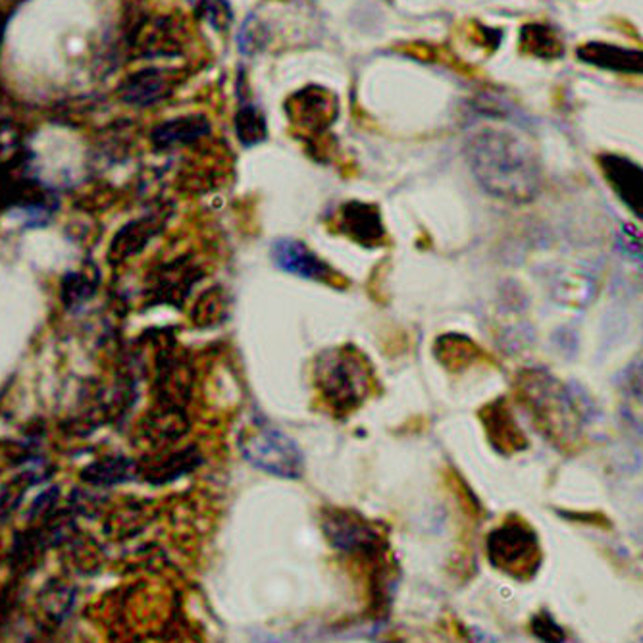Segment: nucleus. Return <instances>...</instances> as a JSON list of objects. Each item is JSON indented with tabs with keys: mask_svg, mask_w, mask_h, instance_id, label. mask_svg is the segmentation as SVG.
<instances>
[{
	"mask_svg": "<svg viewBox=\"0 0 643 643\" xmlns=\"http://www.w3.org/2000/svg\"><path fill=\"white\" fill-rule=\"evenodd\" d=\"M531 634L543 643H564L566 634L563 628L557 624V620L549 612H538L534 615L530 622Z\"/></svg>",
	"mask_w": 643,
	"mask_h": 643,
	"instance_id": "nucleus-25",
	"label": "nucleus"
},
{
	"mask_svg": "<svg viewBox=\"0 0 643 643\" xmlns=\"http://www.w3.org/2000/svg\"><path fill=\"white\" fill-rule=\"evenodd\" d=\"M201 278V268L194 260L187 257L169 260L149 276L147 297L153 305H184Z\"/></svg>",
	"mask_w": 643,
	"mask_h": 643,
	"instance_id": "nucleus-7",
	"label": "nucleus"
},
{
	"mask_svg": "<svg viewBox=\"0 0 643 643\" xmlns=\"http://www.w3.org/2000/svg\"><path fill=\"white\" fill-rule=\"evenodd\" d=\"M253 643H290V642H285V640H283V638H280V635L260 634V635H258L257 640H255V642H253Z\"/></svg>",
	"mask_w": 643,
	"mask_h": 643,
	"instance_id": "nucleus-27",
	"label": "nucleus"
},
{
	"mask_svg": "<svg viewBox=\"0 0 643 643\" xmlns=\"http://www.w3.org/2000/svg\"><path fill=\"white\" fill-rule=\"evenodd\" d=\"M338 227L362 247H379L386 242V225L371 202L349 201L338 212Z\"/></svg>",
	"mask_w": 643,
	"mask_h": 643,
	"instance_id": "nucleus-11",
	"label": "nucleus"
},
{
	"mask_svg": "<svg viewBox=\"0 0 643 643\" xmlns=\"http://www.w3.org/2000/svg\"><path fill=\"white\" fill-rule=\"evenodd\" d=\"M98 278L89 272H70L62 278L60 285V297L66 308H80L85 305L89 299L97 291Z\"/></svg>",
	"mask_w": 643,
	"mask_h": 643,
	"instance_id": "nucleus-20",
	"label": "nucleus"
},
{
	"mask_svg": "<svg viewBox=\"0 0 643 643\" xmlns=\"http://www.w3.org/2000/svg\"><path fill=\"white\" fill-rule=\"evenodd\" d=\"M162 227H164V218L154 212H147L143 217L121 225L110 243L108 260L113 265H121V262H128L129 258L141 255L147 249V245L161 234Z\"/></svg>",
	"mask_w": 643,
	"mask_h": 643,
	"instance_id": "nucleus-12",
	"label": "nucleus"
},
{
	"mask_svg": "<svg viewBox=\"0 0 643 643\" xmlns=\"http://www.w3.org/2000/svg\"><path fill=\"white\" fill-rule=\"evenodd\" d=\"M137 476H139V467L133 460L121 455L98 458L81 470V480L93 488H113V486L131 482Z\"/></svg>",
	"mask_w": 643,
	"mask_h": 643,
	"instance_id": "nucleus-18",
	"label": "nucleus"
},
{
	"mask_svg": "<svg viewBox=\"0 0 643 643\" xmlns=\"http://www.w3.org/2000/svg\"><path fill=\"white\" fill-rule=\"evenodd\" d=\"M576 55L582 62L607 72L643 75V50L627 49L611 43H586Z\"/></svg>",
	"mask_w": 643,
	"mask_h": 643,
	"instance_id": "nucleus-14",
	"label": "nucleus"
},
{
	"mask_svg": "<svg viewBox=\"0 0 643 643\" xmlns=\"http://www.w3.org/2000/svg\"><path fill=\"white\" fill-rule=\"evenodd\" d=\"M521 50L539 60H559L564 57V43L553 27L528 24L521 30Z\"/></svg>",
	"mask_w": 643,
	"mask_h": 643,
	"instance_id": "nucleus-19",
	"label": "nucleus"
},
{
	"mask_svg": "<svg viewBox=\"0 0 643 643\" xmlns=\"http://www.w3.org/2000/svg\"><path fill=\"white\" fill-rule=\"evenodd\" d=\"M239 451L250 467L265 475L283 480H299L305 475L303 451L295 440L278 428L258 424L243 432Z\"/></svg>",
	"mask_w": 643,
	"mask_h": 643,
	"instance_id": "nucleus-4",
	"label": "nucleus"
},
{
	"mask_svg": "<svg viewBox=\"0 0 643 643\" xmlns=\"http://www.w3.org/2000/svg\"><path fill=\"white\" fill-rule=\"evenodd\" d=\"M338 98L322 87H306L290 98L288 114L308 133H324L338 118Z\"/></svg>",
	"mask_w": 643,
	"mask_h": 643,
	"instance_id": "nucleus-9",
	"label": "nucleus"
},
{
	"mask_svg": "<svg viewBox=\"0 0 643 643\" xmlns=\"http://www.w3.org/2000/svg\"><path fill=\"white\" fill-rule=\"evenodd\" d=\"M599 166L615 195L635 218L643 220V168L620 154L599 156Z\"/></svg>",
	"mask_w": 643,
	"mask_h": 643,
	"instance_id": "nucleus-10",
	"label": "nucleus"
},
{
	"mask_svg": "<svg viewBox=\"0 0 643 643\" xmlns=\"http://www.w3.org/2000/svg\"><path fill=\"white\" fill-rule=\"evenodd\" d=\"M212 126L204 116H179L172 120L162 121L151 131V143L156 151H174L182 147H189L210 136Z\"/></svg>",
	"mask_w": 643,
	"mask_h": 643,
	"instance_id": "nucleus-15",
	"label": "nucleus"
},
{
	"mask_svg": "<svg viewBox=\"0 0 643 643\" xmlns=\"http://www.w3.org/2000/svg\"><path fill=\"white\" fill-rule=\"evenodd\" d=\"M201 451L195 445H187L182 449H166L149 463H143V467L139 468V475L153 486H166L195 472L201 467Z\"/></svg>",
	"mask_w": 643,
	"mask_h": 643,
	"instance_id": "nucleus-13",
	"label": "nucleus"
},
{
	"mask_svg": "<svg viewBox=\"0 0 643 643\" xmlns=\"http://www.w3.org/2000/svg\"><path fill=\"white\" fill-rule=\"evenodd\" d=\"M197 14L204 22H209L218 32H225L227 25L232 24V7L227 0H199L197 2Z\"/></svg>",
	"mask_w": 643,
	"mask_h": 643,
	"instance_id": "nucleus-24",
	"label": "nucleus"
},
{
	"mask_svg": "<svg viewBox=\"0 0 643 643\" xmlns=\"http://www.w3.org/2000/svg\"><path fill=\"white\" fill-rule=\"evenodd\" d=\"M322 530L334 549L349 556H379L384 538L372 524L343 508H330L324 513Z\"/></svg>",
	"mask_w": 643,
	"mask_h": 643,
	"instance_id": "nucleus-6",
	"label": "nucleus"
},
{
	"mask_svg": "<svg viewBox=\"0 0 643 643\" xmlns=\"http://www.w3.org/2000/svg\"><path fill=\"white\" fill-rule=\"evenodd\" d=\"M235 133L243 147H255L268 136L265 114L255 105H245L235 116Z\"/></svg>",
	"mask_w": 643,
	"mask_h": 643,
	"instance_id": "nucleus-21",
	"label": "nucleus"
},
{
	"mask_svg": "<svg viewBox=\"0 0 643 643\" xmlns=\"http://www.w3.org/2000/svg\"><path fill=\"white\" fill-rule=\"evenodd\" d=\"M169 95L168 73L159 68H145L128 75L120 85V98L126 105L149 108Z\"/></svg>",
	"mask_w": 643,
	"mask_h": 643,
	"instance_id": "nucleus-16",
	"label": "nucleus"
},
{
	"mask_svg": "<svg viewBox=\"0 0 643 643\" xmlns=\"http://www.w3.org/2000/svg\"><path fill=\"white\" fill-rule=\"evenodd\" d=\"M465 156L478 186L499 201L530 202L541 187L538 156L508 129L483 128L467 139Z\"/></svg>",
	"mask_w": 643,
	"mask_h": 643,
	"instance_id": "nucleus-1",
	"label": "nucleus"
},
{
	"mask_svg": "<svg viewBox=\"0 0 643 643\" xmlns=\"http://www.w3.org/2000/svg\"><path fill=\"white\" fill-rule=\"evenodd\" d=\"M486 549L498 571L521 582L534 578L541 566L538 534L524 521H505L493 528L486 539Z\"/></svg>",
	"mask_w": 643,
	"mask_h": 643,
	"instance_id": "nucleus-5",
	"label": "nucleus"
},
{
	"mask_svg": "<svg viewBox=\"0 0 643 643\" xmlns=\"http://www.w3.org/2000/svg\"><path fill=\"white\" fill-rule=\"evenodd\" d=\"M478 347L467 336H443L437 346L435 354L442 359L447 366H467L478 356Z\"/></svg>",
	"mask_w": 643,
	"mask_h": 643,
	"instance_id": "nucleus-22",
	"label": "nucleus"
},
{
	"mask_svg": "<svg viewBox=\"0 0 643 643\" xmlns=\"http://www.w3.org/2000/svg\"><path fill=\"white\" fill-rule=\"evenodd\" d=\"M371 366L353 347H338L316 356L314 386L336 417H347L371 395Z\"/></svg>",
	"mask_w": 643,
	"mask_h": 643,
	"instance_id": "nucleus-3",
	"label": "nucleus"
},
{
	"mask_svg": "<svg viewBox=\"0 0 643 643\" xmlns=\"http://www.w3.org/2000/svg\"><path fill=\"white\" fill-rule=\"evenodd\" d=\"M272 260L282 272L297 276L303 280L334 283V285L338 283V273L334 272V268L299 239L282 237L273 242Z\"/></svg>",
	"mask_w": 643,
	"mask_h": 643,
	"instance_id": "nucleus-8",
	"label": "nucleus"
},
{
	"mask_svg": "<svg viewBox=\"0 0 643 643\" xmlns=\"http://www.w3.org/2000/svg\"><path fill=\"white\" fill-rule=\"evenodd\" d=\"M518 397L541 434L559 447L578 445L584 434L586 407L569 386L546 371H526L516 382Z\"/></svg>",
	"mask_w": 643,
	"mask_h": 643,
	"instance_id": "nucleus-2",
	"label": "nucleus"
},
{
	"mask_svg": "<svg viewBox=\"0 0 643 643\" xmlns=\"http://www.w3.org/2000/svg\"><path fill=\"white\" fill-rule=\"evenodd\" d=\"M482 420L488 428V434H490L495 449L508 455V453H515V451L526 447L523 430L516 424L513 412L508 410L503 399L488 405V409L482 412Z\"/></svg>",
	"mask_w": 643,
	"mask_h": 643,
	"instance_id": "nucleus-17",
	"label": "nucleus"
},
{
	"mask_svg": "<svg viewBox=\"0 0 643 643\" xmlns=\"http://www.w3.org/2000/svg\"><path fill=\"white\" fill-rule=\"evenodd\" d=\"M622 389L630 407V414L643 428V353L630 364V369L624 374Z\"/></svg>",
	"mask_w": 643,
	"mask_h": 643,
	"instance_id": "nucleus-23",
	"label": "nucleus"
},
{
	"mask_svg": "<svg viewBox=\"0 0 643 643\" xmlns=\"http://www.w3.org/2000/svg\"><path fill=\"white\" fill-rule=\"evenodd\" d=\"M224 311V306H222V301H220V295H218L217 291L209 290V293H204L199 301H197V306H195V322L199 324V320L202 322H210L218 320L220 318V313Z\"/></svg>",
	"mask_w": 643,
	"mask_h": 643,
	"instance_id": "nucleus-26",
	"label": "nucleus"
}]
</instances>
